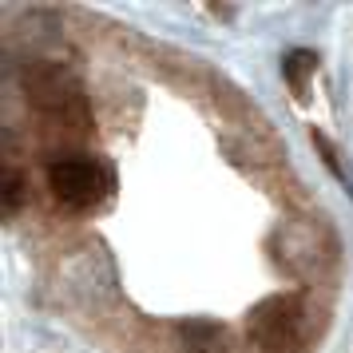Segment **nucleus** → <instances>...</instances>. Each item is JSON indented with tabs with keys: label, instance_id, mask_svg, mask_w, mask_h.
I'll return each instance as SVG.
<instances>
[{
	"label": "nucleus",
	"instance_id": "f257e3e1",
	"mask_svg": "<svg viewBox=\"0 0 353 353\" xmlns=\"http://www.w3.org/2000/svg\"><path fill=\"white\" fill-rule=\"evenodd\" d=\"M24 92L40 112L60 128H88V103H83L80 83L60 64H32L24 68Z\"/></svg>",
	"mask_w": 353,
	"mask_h": 353
},
{
	"label": "nucleus",
	"instance_id": "f03ea898",
	"mask_svg": "<svg viewBox=\"0 0 353 353\" xmlns=\"http://www.w3.org/2000/svg\"><path fill=\"white\" fill-rule=\"evenodd\" d=\"M305 334V310L290 294H270L254 305L250 314V341L266 353H286L298 350Z\"/></svg>",
	"mask_w": 353,
	"mask_h": 353
},
{
	"label": "nucleus",
	"instance_id": "7ed1b4c3",
	"mask_svg": "<svg viewBox=\"0 0 353 353\" xmlns=\"http://www.w3.org/2000/svg\"><path fill=\"white\" fill-rule=\"evenodd\" d=\"M48 187L64 207L88 210L96 207L103 199V191H108V171L92 155H60L48 167Z\"/></svg>",
	"mask_w": 353,
	"mask_h": 353
},
{
	"label": "nucleus",
	"instance_id": "20e7f679",
	"mask_svg": "<svg viewBox=\"0 0 353 353\" xmlns=\"http://www.w3.org/2000/svg\"><path fill=\"white\" fill-rule=\"evenodd\" d=\"M226 334L214 321H187L179 330V353H223Z\"/></svg>",
	"mask_w": 353,
	"mask_h": 353
},
{
	"label": "nucleus",
	"instance_id": "39448f33",
	"mask_svg": "<svg viewBox=\"0 0 353 353\" xmlns=\"http://www.w3.org/2000/svg\"><path fill=\"white\" fill-rule=\"evenodd\" d=\"M282 72H286L290 88L298 92V99H305V92H310V76L318 72V56H314V52H290L286 60H282Z\"/></svg>",
	"mask_w": 353,
	"mask_h": 353
},
{
	"label": "nucleus",
	"instance_id": "423d86ee",
	"mask_svg": "<svg viewBox=\"0 0 353 353\" xmlns=\"http://www.w3.org/2000/svg\"><path fill=\"white\" fill-rule=\"evenodd\" d=\"M20 199H24V183H20V175L8 167V175H4V214H8V219L20 210Z\"/></svg>",
	"mask_w": 353,
	"mask_h": 353
}]
</instances>
